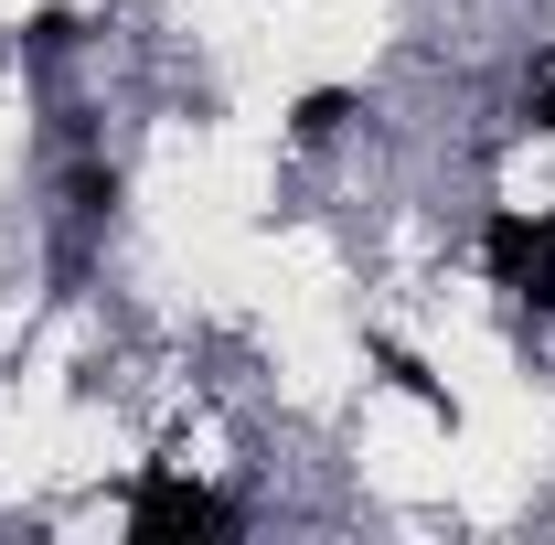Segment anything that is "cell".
<instances>
[{
    "label": "cell",
    "mask_w": 555,
    "mask_h": 545,
    "mask_svg": "<svg viewBox=\"0 0 555 545\" xmlns=\"http://www.w3.org/2000/svg\"><path fill=\"white\" fill-rule=\"evenodd\" d=\"M524 129H555V54L524 75Z\"/></svg>",
    "instance_id": "obj_5"
},
{
    "label": "cell",
    "mask_w": 555,
    "mask_h": 545,
    "mask_svg": "<svg viewBox=\"0 0 555 545\" xmlns=\"http://www.w3.org/2000/svg\"><path fill=\"white\" fill-rule=\"evenodd\" d=\"M352 118H363V97H352V86H310V97L288 107V139H310V150H321V139H343Z\"/></svg>",
    "instance_id": "obj_3"
},
{
    "label": "cell",
    "mask_w": 555,
    "mask_h": 545,
    "mask_svg": "<svg viewBox=\"0 0 555 545\" xmlns=\"http://www.w3.org/2000/svg\"><path fill=\"white\" fill-rule=\"evenodd\" d=\"M374 364H385V375H396V385H406L416 407H438V417H449V385H438V375H427V364H416L406 342H374Z\"/></svg>",
    "instance_id": "obj_4"
},
{
    "label": "cell",
    "mask_w": 555,
    "mask_h": 545,
    "mask_svg": "<svg viewBox=\"0 0 555 545\" xmlns=\"http://www.w3.org/2000/svg\"><path fill=\"white\" fill-rule=\"evenodd\" d=\"M246 514L224 503V492H204V481H182V471H139L129 481V535L139 545H182V535H235Z\"/></svg>",
    "instance_id": "obj_2"
},
{
    "label": "cell",
    "mask_w": 555,
    "mask_h": 545,
    "mask_svg": "<svg viewBox=\"0 0 555 545\" xmlns=\"http://www.w3.org/2000/svg\"><path fill=\"white\" fill-rule=\"evenodd\" d=\"M481 268L513 310H555V204H502L481 225Z\"/></svg>",
    "instance_id": "obj_1"
}]
</instances>
